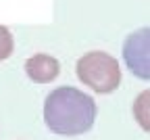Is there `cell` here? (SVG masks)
Masks as SVG:
<instances>
[{
	"label": "cell",
	"instance_id": "6da1fadb",
	"mask_svg": "<svg viewBox=\"0 0 150 140\" xmlns=\"http://www.w3.org/2000/svg\"><path fill=\"white\" fill-rule=\"evenodd\" d=\"M96 103L90 94L77 88L63 86L46 96L44 121L50 132L59 136H79L94 126Z\"/></svg>",
	"mask_w": 150,
	"mask_h": 140
},
{
	"label": "cell",
	"instance_id": "7a4b0ae2",
	"mask_svg": "<svg viewBox=\"0 0 150 140\" xmlns=\"http://www.w3.org/2000/svg\"><path fill=\"white\" fill-rule=\"evenodd\" d=\"M75 69H77L79 82H83V86H90L94 92L108 94L121 84V69L117 59L100 50L83 54Z\"/></svg>",
	"mask_w": 150,
	"mask_h": 140
},
{
	"label": "cell",
	"instance_id": "3957f363",
	"mask_svg": "<svg viewBox=\"0 0 150 140\" xmlns=\"http://www.w3.org/2000/svg\"><path fill=\"white\" fill-rule=\"evenodd\" d=\"M123 61L140 79H150V27L129 34L123 44Z\"/></svg>",
	"mask_w": 150,
	"mask_h": 140
},
{
	"label": "cell",
	"instance_id": "277c9868",
	"mask_svg": "<svg viewBox=\"0 0 150 140\" xmlns=\"http://www.w3.org/2000/svg\"><path fill=\"white\" fill-rule=\"evenodd\" d=\"M25 73L35 84H48L52 79H56V75L61 73V65L54 56L40 52L25 61Z\"/></svg>",
	"mask_w": 150,
	"mask_h": 140
},
{
	"label": "cell",
	"instance_id": "5b68a950",
	"mask_svg": "<svg viewBox=\"0 0 150 140\" xmlns=\"http://www.w3.org/2000/svg\"><path fill=\"white\" fill-rule=\"evenodd\" d=\"M134 117L144 132H150V90H144L134 101Z\"/></svg>",
	"mask_w": 150,
	"mask_h": 140
},
{
	"label": "cell",
	"instance_id": "8992f818",
	"mask_svg": "<svg viewBox=\"0 0 150 140\" xmlns=\"http://www.w3.org/2000/svg\"><path fill=\"white\" fill-rule=\"evenodd\" d=\"M13 48H15V40H13V34L0 25V61H4L13 54Z\"/></svg>",
	"mask_w": 150,
	"mask_h": 140
}]
</instances>
